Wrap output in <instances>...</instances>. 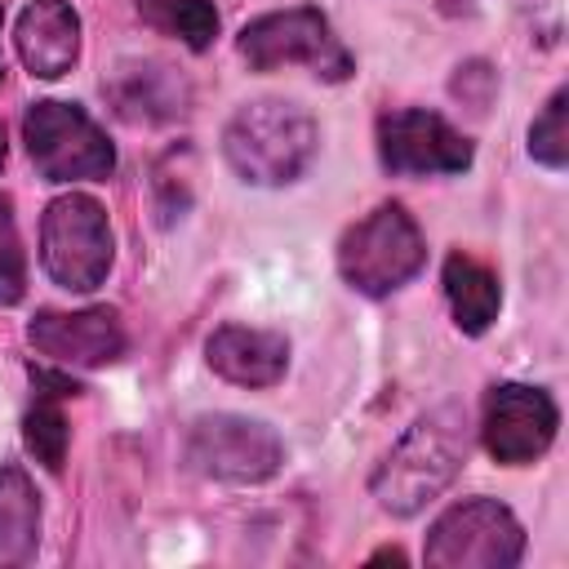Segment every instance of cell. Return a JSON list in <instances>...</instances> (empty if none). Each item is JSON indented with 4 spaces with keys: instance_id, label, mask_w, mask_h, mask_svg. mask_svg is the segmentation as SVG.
Returning <instances> with one entry per match:
<instances>
[{
    "instance_id": "8",
    "label": "cell",
    "mask_w": 569,
    "mask_h": 569,
    "mask_svg": "<svg viewBox=\"0 0 569 569\" xmlns=\"http://www.w3.org/2000/svg\"><path fill=\"white\" fill-rule=\"evenodd\" d=\"M187 462L200 476L227 485H262L284 462V440L262 418L244 413H204L187 436Z\"/></svg>"
},
{
    "instance_id": "5",
    "label": "cell",
    "mask_w": 569,
    "mask_h": 569,
    "mask_svg": "<svg viewBox=\"0 0 569 569\" xmlns=\"http://www.w3.org/2000/svg\"><path fill=\"white\" fill-rule=\"evenodd\" d=\"M22 142L31 164L49 182H98L116 169V151L98 120L76 102H31L22 116Z\"/></svg>"
},
{
    "instance_id": "2",
    "label": "cell",
    "mask_w": 569,
    "mask_h": 569,
    "mask_svg": "<svg viewBox=\"0 0 569 569\" xmlns=\"http://www.w3.org/2000/svg\"><path fill=\"white\" fill-rule=\"evenodd\" d=\"M316 120L284 98H258L244 102L222 133V156L227 164L253 182V187H284L293 182L311 156H316Z\"/></svg>"
},
{
    "instance_id": "7",
    "label": "cell",
    "mask_w": 569,
    "mask_h": 569,
    "mask_svg": "<svg viewBox=\"0 0 569 569\" xmlns=\"http://www.w3.org/2000/svg\"><path fill=\"white\" fill-rule=\"evenodd\" d=\"M240 58L253 71H276V67H311L325 80H342L351 71V53L333 36L329 18L311 4L262 13L240 31Z\"/></svg>"
},
{
    "instance_id": "22",
    "label": "cell",
    "mask_w": 569,
    "mask_h": 569,
    "mask_svg": "<svg viewBox=\"0 0 569 569\" xmlns=\"http://www.w3.org/2000/svg\"><path fill=\"white\" fill-rule=\"evenodd\" d=\"M0 22H4V9H0Z\"/></svg>"
},
{
    "instance_id": "20",
    "label": "cell",
    "mask_w": 569,
    "mask_h": 569,
    "mask_svg": "<svg viewBox=\"0 0 569 569\" xmlns=\"http://www.w3.org/2000/svg\"><path fill=\"white\" fill-rule=\"evenodd\" d=\"M22 293H27V253H22L13 200L0 191V307L22 302Z\"/></svg>"
},
{
    "instance_id": "6",
    "label": "cell",
    "mask_w": 569,
    "mask_h": 569,
    "mask_svg": "<svg viewBox=\"0 0 569 569\" xmlns=\"http://www.w3.org/2000/svg\"><path fill=\"white\" fill-rule=\"evenodd\" d=\"M525 556V529L498 498H462L427 529L422 560L436 569H507Z\"/></svg>"
},
{
    "instance_id": "9",
    "label": "cell",
    "mask_w": 569,
    "mask_h": 569,
    "mask_svg": "<svg viewBox=\"0 0 569 569\" xmlns=\"http://www.w3.org/2000/svg\"><path fill=\"white\" fill-rule=\"evenodd\" d=\"M378 160L387 173L422 178V173H462L476 160L471 138H462L445 116L427 107L387 111L378 120Z\"/></svg>"
},
{
    "instance_id": "11",
    "label": "cell",
    "mask_w": 569,
    "mask_h": 569,
    "mask_svg": "<svg viewBox=\"0 0 569 569\" xmlns=\"http://www.w3.org/2000/svg\"><path fill=\"white\" fill-rule=\"evenodd\" d=\"M27 342L62 369H102L124 356L129 333L120 325V311H111V307H84V311L44 307L31 316Z\"/></svg>"
},
{
    "instance_id": "14",
    "label": "cell",
    "mask_w": 569,
    "mask_h": 569,
    "mask_svg": "<svg viewBox=\"0 0 569 569\" xmlns=\"http://www.w3.org/2000/svg\"><path fill=\"white\" fill-rule=\"evenodd\" d=\"M209 369L236 387H276L289 369V342L276 329L253 325H222L204 342Z\"/></svg>"
},
{
    "instance_id": "10",
    "label": "cell",
    "mask_w": 569,
    "mask_h": 569,
    "mask_svg": "<svg viewBox=\"0 0 569 569\" xmlns=\"http://www.w3.org/2000/svg\"><path fill=\"white\" fill-rule=\"evenodd\" d=\"M556 400L542 387L525 382H498L485 396V418H480V440L493 462L502 467H525L542 458L556 440Z\"/></svg>"
},
{
    "instance_id": "13",
    "label": "cell",
    "mask_w": 569,
    "mask_h": 569,
    "mask_svg": "<svg viewBox=\"0 0 569 569\" xmlns=\"http://www.w3.org/2000/svg\"><path fill=\"white\" fill-rule=\"evenodd\" d=\"M18 58L31 76L58 80L80 58V13L67 0H31L13 27Z\"/></svg>"
},
{
    "instance_id": "21",
    "label": "cell",
    "mask_w": 569,
    "mask_h": 569,
    "mask_svg": "<svg viewBox=\"0 0 569 569\" xmlns=\"http://www.w3.org/2000/svg\"><path fill=\"white\" fill-rule=\"evenodd\" d=\"M0 164H4V129H0Z\"/></svg>"
},
{
    "instance_id": "15",
    "label": "cell",
    "mask_w": 569,
    "mask_h": 569,
    "mask_svg": "<svg viewBox=\"0 0 569 569\" xmlns=\"http://www.w3.org/2000/svg\"><path fill=\"white\" fill-rule=\"evenodd\" d=\"M445 298H449V311H453V325L462 333H485L493 320H498V307H502V284L498 276L471 258V253H449L445 258Z\"/></svg>"
},
{
    "instance_id": "4",
    "label": "cell",
    "mask_w": 569,
    "mask_h": 569,
    "mask_svg": "<svg viewBox=\"0 0 569 569\" xmlns=\"http://www.w3.org/2000/svg\"><path fill=\"white\" fill-rule=\"evenodd\" d=\"M111 258H116V236L107 209L93 196L67 191L49 200L40 218V267L58 289L93 293L107 280Z\"/></svg>"
},
{
    "instance_id": "19",
    "label": "cell",
    "mask_w": 569,
    "mask_h": 569,
    "mask_svg": "<svg viewBox=\"0 0 569 569\" xmlns=\"http://www.w3.org/2000/svg\"><path fill=\"white\" fill-rule=\"evenodd\" d=\"M565 111H569V93L556 89L551 102L542 107V116L529 124V156L547 169H565L569 160V124H565Z\"/></svg>"
},
{
    "instance_id": "16",
    "label": "cell",
    "mask_w": 569,
    "mask_h": 569,
    "mask_svg": "<svg viewBox=\"0 0 569 569\" xmlns=\"http://www.w3.org/2000/svg\"><path fill=\"white\" fill-rule=\"evenodd\" d=\"M40 547V493L22 467H0V569L27 565Z\"/></svg>"
},
{
    "instance_id": "18",
    "label": "cell",
    "mask_w": 569,
    "mask_h": 569,
    "mask_svg": "<svg viewBox=\"0 0 569 569\" xmlns=\"http://www.w3.org/2000/svg\"><path fill=\"white\" fill-rule=\"evenodd\" d=\"M22 436H27V449L49 467V471H62V458H67V418L58 409V400L49 391H40V400L27 409L22 418Z\"/></svg>"
},
{
    "instance_id": "3",
    "label": "cell",
    "mask_w": 569,
    "mask_h": 569,
    "mask_svg": "<svg viewBox=\"0 0 569 569\" xmlns=\"http://www.w3.org/2000/svg\"><path fill=\"white\" fill-rule=\"evenodd\" d=\"M427 262V244L418 222L405 204L387 200L373 213H365L347 236L338 240V271L342 280L365 298H387L400 284H409Z\"/></svg>"
},
{
    "instance_id": "1",
    "label": "cell",
    "mask_w": 569,
    "mask_h": 569,
    "mask_svg": "<svg viewBox=\"0 0 569 569\" xmlns=\"http://www.w3.org/2000/svg\"><path fill=\"white\" fill-rule=\"evenodd\" d=\"M467 462V422L458 409H436L418 418L378 462L369 489L382 511L418 516L436 493L449 489L458 467Z\"/></svg>"
},
{
    "instance_id": "17",
    "label": "cell",
    "mask_w": 569,
    "mask_h": 569,
    "mask_svg": "<svg viewBox=\"0 0 569 569\" xmlns=\"http://www.w3.org/2000/svg\"><path fill=\"white\" fill-rule=\"evenodd\" d=\"M138 18L151 31L182 40L196 53H204L218 36V9L209 0H138Z\"/></svg>"
},
{
    "instance_id": "12",
    "label": "cell",
    "mask_w": 569,
    "mask_h": 569,
    "mask_svg": "<svg viewBox=\"0 0 569 569\" xmlns=\"http://www.w3.org/2000/svg\"><path fill=\"white\" fill-rule=\"evenodd\" d=\"M111 107L129 124H169L187 111L191 89L187 80L156 58H124L107 80H102Z\"/></svg>"
}]
</instances>
